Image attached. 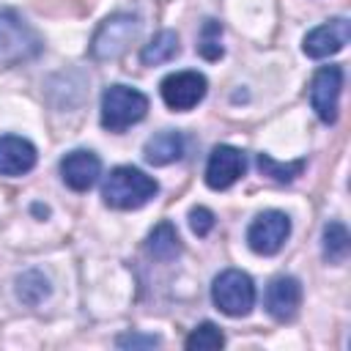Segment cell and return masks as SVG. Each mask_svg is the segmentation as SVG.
Listing matches in <instances>:
<instances>
[{"label": "cell", "mask_w": 351, "mask_h": 351, "mask_svg": "<svg viewBox=\"0 0 351 351\" xmlns=\"http://www.w3.org/2000/svg\"><path fill=\"white\" fill-rule=\"evenodd\" d=\"M219 36H222V25L214 22V19H206V25H203V30H200V41H197V52H200L206 60L222 58Z\"/></svg>", "instance_id": "cell-21"}, {"label": "cell", "mask_w": 351, "mask_h": 351, "mask_svg": "<svg viewBox=\"0 0 351 351\" xmlns=\"http://www.w3.org/2000/svg\"><path fill=\"white\" fill-rule=\"evenodd\" d=\"M16 296H19V302H25L27 307H36V304H41V302L49 296V280H47L41 271L27 269V271H22V274L16 277Z\"/></svg>", "instance_id": "cell-18"}, {"label": "cell", "mask_w": 351, "mask_h": 351, "mask_svg": "<svg viewBox=\"0 0 351 351\" xmlns=\"http://www.w3.org/2000/svg\"><path fill=\"white\" fill-rule=\"evenodd\" d=\"M156 192H159V184L151 176H145L140 167H132V165H121V167L110 170V176L101 184L104 203L110 208H121V211L145 206Z\"/></svg>", "instance_id": "cell-1"}, {"label": "cell", "mask_w": 351, "mask_h": 351, "mask_svg": "<svg viewBox=\"0 0 351 351\" xmlns=\"http://www.w3.org/2000/svg\"><path fill=\"white\" fill-rule=\"evenodd\" d=\"M44 49L41 36L14 11H0V66H19L38 58Z\"/></svg>", "instance_id": "cell-2"}, {"label": "cell", "mask_w": 351, "mask_h": 351, "mask_svg": "<svg viewBox=\"0 0 351 351\" xmlns=\"http://www.w3.org/2000/svg\"><path fill=\"white\" fill-rule=\"evenodd\" d=\"M33 211H36V214H44V217L49 214V211H47V206H33Z\"/></svg>", "instance_id": "cell-24"}, {"label": "cell", "mask_w": 351, "mask_h": 351, "mask_svg": "<svg viewBox=\"0 0 351 351\" xmlns=\"http://www.w3.org/2000/svg\"><path fill=\"white\" fill-rule=\"evenodd\" d=\"M36 145L19 134L0 137V176H25L36 167Z\"/></svg>", "instance_id": "cell-13"}, {"label": "cell", "mask_w": 351, "mask_h": 351, "mask_svg": "<svg viewBox=\"0 0 351 351\" xmlns=\"http://www.w3.org/2000/svg\"><path fill=\"white\" fill-rule=\"evenodd\" d=\"M291 233V219L282 211H263L258 214L247 228V244L258 255H274L282 250L285 239Z\"/></svg>", "instance_id": "cell-6"}, {"label": "cell", "mask_w": 351, "mask_h": 351, "mask_svg": "<svg viewBox=\"0 0 351 351\" xmlns=\"http://www.w3.org/2000/svg\"><path fill=\"white\" fill-rule=\"evenodd\" d=\"M214 214L206 208V206H195L192 211H189V228H192V233L195 236H208L211 230H214Z\"/></svg>", "instance_id": "cell-22"}, {"label": "cell", "mask_w": 351, "mask_h": 351, "mask_svg": "<svg viewBox=\"0 0 351 351\" xmlns=\"http://www.w3.org/2000/svg\"><path fill=\"white\" fill-rule=\"evenodd\" d=\"M211 299L217 310H222L230 318H241L255 307V282L241 269H225L214 277Z\"/></svg>", "instance_id": "cell-4"}, {"label": "cell", "mask_w": 351, "mask_h": 351, "mask_svg": "<svg viewBox=\"0 0 351 351\" xmlns=\"http://www.w3.org/2000/svg\"><path fill=\"white\" fill-rule=\"evenodd\" d=\"M206 90H208V82L200 71H173L159 85V93H162L165 104L170 110H178V112L197 107L203 101Z\"/></svg>", "instance_id": "cell-7"}, {"label": "cell", "mask_w": 351, "mask_h": 351, "mask_svg": "<svg viewBox=\"0 0 351 351\" xmlns=\"http://www.w3.org/2000/svg\"><path fill=\"white\" fill-rule=\"evenodd\" d=\"M348 38H351V25H348V19L337 16V19H329V22H324V25L313 27V30L304 36L302 49H304L307 58L321 60V58H329V55L340 52V49L348 44Z\"/></svg>", "instance_id": "cell-9"}, {"label": "cell", "mask_w": 351, "mask_h": 351, "mask_svg": "<svg viewBox=\"0 0 351 351\" xmlns=\"http://www.w3.org/2000/svg\"><path fill=\"white\" fill-rule=\"evenodd\" d=\"M348 250H351V239H348V230L343 222L332 219L324 225V258L329 263H343L348 258Z\"/></svg>", "instance_id": "cell-17"}, {"label": "cell", "mask_w": 351, "mask_h": 351, "mask_svg": "<svg viewBox=\"0 0 351 351\" xmlns=\"http://www.w3.org/2000/svg\"><path fill=\"white\" fill-rule=\"evenodd\" d=\"M304 159H296V162H277L274 156H269V154H258V170L263 173V176H269L271 181H280V184H288V181H293L296 176H302V170H304Z\"/></svg>", "instance_id": "cell-19"}, {"label": "cell", "mask_w": 351, "mask_h": 351, "mask_svg": "<svg viewBox=\"0 0 351 351\" xmlns=\"http://www.w3.org/2000/svg\"><path fill=\"white\" fill-rule=\"evenodd\" d=\"M148 112V96L129 85H110L101 93V126L107 132H123L140 123Z\"/></svg>", "instance_id": "cell-3"}, {"label": "cell", "mask_w": 351, "mask_h": 351, "mask_svg": "<svg viewBox=\"0 0 351 351\" xmlns=\"http://www.w3.org/2000/svg\"><path fill=\"white\" fill-rule=\"evenodd\" d=\"M178 36L173 33V30H162V33H156L145 47H143V52H140V60L145 63V66H159V63H167V60H173L176 55H178Z\"/></svg>", "instance_id": "cell-16"}, {"label": "cell", "mask_w": 351, "mask_h": 351, "mask_svg": "<svg viewBox=\"0 0 351 351\" xmlns=\"http://www.w3.org/2000/svg\"><path fill=\"white\" fill-rule=\"evenodd\" d=\"M145 250H148L156 261H173V258L181 252V239H178V230L173 228V222L165 219V222L154 225V230L148 233Z\"/></svg>", "instance_id": "cell-15"}, {"label": "cell", "mask_w": 351, "mask_h": 351, "mask_svg": "<svg viewBox=\"0 0 351 351\" xmlns=\"http://www.w3.org/2000/svg\"><path fill=\"white\" fill-rule=\"evenodd\" d=\"M247 170V156L233 145H217L206 162V184L211 189L233 186Z\"/></svg>", "instance_id": "cell-10"}, {"label": "cell", "mask_w": 351, "mask_h": 351, "mask_svg": "<svg viewBox=\"0 0 351 351\" xmlns=\"http://www.w3.org/2000/svg\"><path fill=\"white\" fill-rule=\"evenodd\" d=\"M137 36H140V19L134 14H112L96 27L90 38V55L96 60H115L129 49V44Z\"/></svg>", "instance_id": "cell-5"}, {"label": "cell", "mask_w": 351, "mask_h": 351, "mask_svg": "<svg viewBox=\"0 0 351 351\" xmlns=\"http://www.w3.org/2000/svg\"><path fill=\"white\" fill-rule=\"evenodd\" d=\"M115 343H118L121 348H154V346H159V337H156V335L129 332V335H121Z\"/></svg>", "instance_id": "cell-23"}, {"label": "cell", "mask_w": 351, "mask_h": 351, "mask_svg": "<svg viewBox=\"0 0 351 351\" xmlns=\"http://www.w3.org/2000/svg\"><path fill=\"white\" fill-rule=\"evenodd\" d=\"M266 310L274 321H291L296 313H299V304H302V282L291 274H280L269 282L266 288Z\"/></svg>", "instance_id": "cell-11"}, {"label": "cell", "mask_w": 351, "mask_h": 351, "mask_svg": "<svg viewBox=\"0 0 351 351\" xmlns=\"http://www.w3.org/2000/svg\"><path fill=\"white\" fill-rule=\"evenodd\" d=\"M189 351H214V348H222L225 346V335L219 332L217 324L211 321H203L197 329L189 332L186 343H184Z\"/></svg>", "instance_id": "cell-20"}, {"label": "cell", "mask_w": 351, "mask_h": 351, "mask_svg": "<svg viewBox=\"0 0 351 351\" xmlns=\"http://www.w3.org/2000/svg\"><path fill=\"white\" fill-rule=\"evenodd\" d=\"M99 173H101V162H99V156L93 151H82L80 148V151H71V154H66L60 159V178L74 192L90 189L96 184Z\"/></svg>", "instance_id": "cell-12"}, {"label": "cell", "mask_w": 351, "mask_h": 351, "mask_svg": "<svg viewBox=\"0 0 351 351\" xmlns=\"http://www.w3.org/2000/svg\"><path fill=\"white\" fill-rule=\"evenodd\" d=\"M184 134L181 132H173V129H165V132H156L154 137L145 140V148H143V156L148 165L154 167H162V165H170V162H178L184 156Z\"/></svg>", "instance_id": "cell-14"}, {"label": "cell", "mask_w": 351, "mask_h": 351, "mask_svg": "<svg viewBox=\"0 0 351 351\" xmlns=\"http://www.w3.org/2000/svg\"><path fill=\"white\" fill-rule=\"evenodd\" d=\"M340 90H343V69L340 66H324L313 74V80H310V104H313L315 115L324 123L337 121Z\"/></svg>", "instance_id": "cell-8"}]
</instances>
